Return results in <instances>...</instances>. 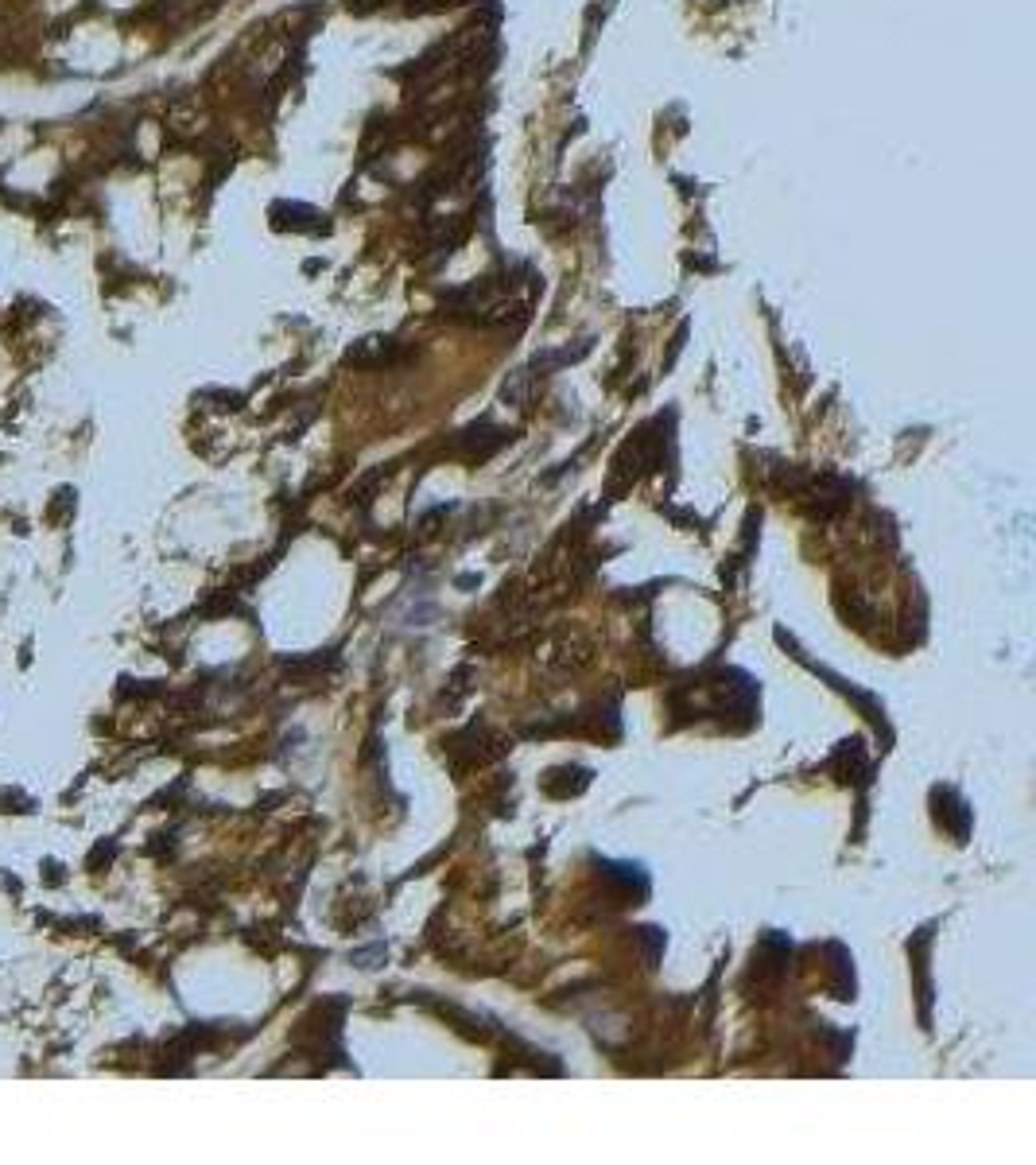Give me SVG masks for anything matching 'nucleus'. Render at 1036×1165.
I'll return each instance as SVG.
<instances>
[{"label": "nucleus", "mask_w": 1036, "mask_h": 1165, "mask_svg": "<svg viewBox=\"0 0 1036 1165\" xmlns=\"http://www.w3.org/2000/svg\"><path fill=\"white\" fill-rule=\"evenodd\" d=\"M494 51V27L486 20L478 24H466L458 27L450 39H443L435 51H427L419 63H415L412 86L415 90H431V86H443L450 78H462V74H474L478 63H486Z\"/></svg>", "instance_id": "f257e3e1"}, {"label": "nucleus", "mask_w": 1036, "mask_h": 1165, "mask_svg": "<svg viewBox=\"0 0 1036 1165\" xmlns=\"http://www.w3.org/2000/svg\"><path fill=\"white\" fill-rule=\"evenodd\" d=\"M450 4H470V0H412V8H423V12H431V8H450Z\"/></svg>", "instance_id": "f03ea898"}, {"label": "nucleus", "mask_w": 1036, "mask_h": 1165, "mask_svg": "<svg viewBox=\"0 0 1036 1165\" xmlns=\"http://www.w3.org/2000/svg\"><path fill=\"white\" fill-rule=\"evenodd\" d=\"M346 4H350L353 12H369V8H377L381 0H346Z\"/></svg>", "instance_id": "7ed1b4c3"}]
</instances>
